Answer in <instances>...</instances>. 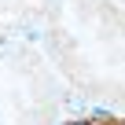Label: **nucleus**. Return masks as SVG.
Instances as JSON below:
<instances>
[{
    "label": "nucleus",
    "mask_w": 125,
    "mask_h": 125,
    "mask_svg": "<svg viewBox=\"0 0 125 125\" xmlns=\"http://www.w3.org/2000/svg\"><path fill=\"white\" fill-rule=\"evenodd\" d=\"M66 125H92V121H85V118H81V121H66Z\"/></svg>",
    "instance_id": "nucleus-1"
}]
</instances>
